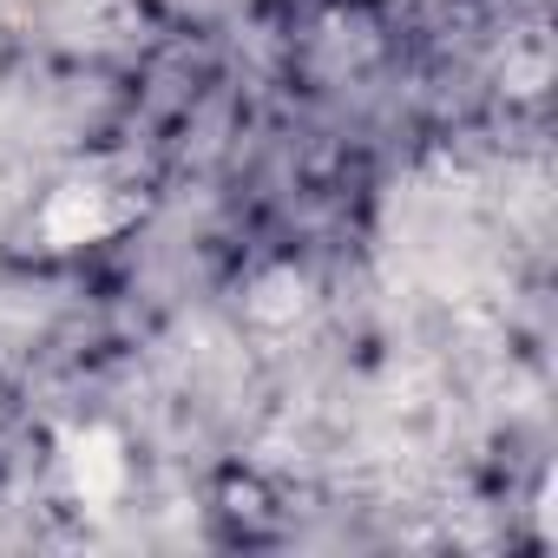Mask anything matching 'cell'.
<instances>
[{"mask_svg": "<svg viewBox=\"0 0 558 558\" xmlns=\"http://www.w3.org/2000/svg\"><path fill=\"white\" fill-rule=\"evenodd\" d=\"M66 466H73V493L80 499H112L119 486H125V453H119V440L106 434V427H86V434H73V447H66Z\"/></svg>", "mask_w": 558, "mask_h": 558, "instance_id": "1", "label": "cell"}, {"mask_svg": "<svg viewBox=\"0 0 558 558\" xmlns=\"http://www.w3.org/2000/svg\"><path fill=\"white\" fill-rule=\"evenodd\" d=\"M47 236L53 243H86V236H99L106 230V197L93 191V184H66L53 204H47Z\"/></svg>", "mask_w": 558, "mask_h": 558, "instance_id": "2", "label": "cell"}]
</instances>
